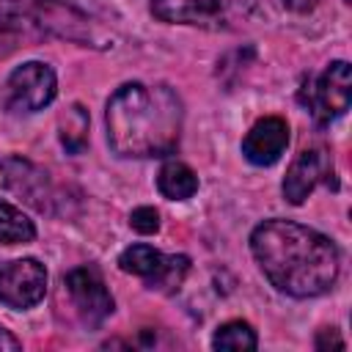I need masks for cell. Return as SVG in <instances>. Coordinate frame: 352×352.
Masks as SVG:
<instances>
[{"instance_id": "obj_1", "label": "cell", "mask_w": 352, "mask_h": 352, "mask_svg": "<svg viewBox=\"0 0 352 352\" xmlns=\"http://www.w3.org/2000/svg\"><path fill=\"white\" fill-rule=\"evenodd\" d=\"M250 253L264 278L280 294L297 300L330 292L341 270V256L330 236L280 217L264 220L253 228Z\"/></svg>"}, {"instance_id": "obj_2", "label": "cell", "mask_w": 352, "mask_h": 352, "mask_svg": "<svg viewBox=\"0 0 352 352\" xmlns=\"http://www.w3.org/2000/svg\"><path fill=\"white\" fill-rule=\"evenodd\" d=\"M184 104L165 85L124 82L107 99L104 126L107 143L118 157H165L179 146Z\"/></svg>"}, {"instance_id": "obj_3", "label": "cell", "mask_w": 352, "mask_h": 352, "mask_svg": "<svg viewBox=\"0 0 352 352\" xmlns=\"http://www.w3.org/2000/svg\"><path fill=\"white\" fill-rule=\"evenodd\" d=\"M58 94V77L52 66L41 60H28L16 66L3 85V104L11 113H38Z\"/></svg>"}, {"instance_id": "obj_4", "label": "cell", "mask_w": 352, "mask_h": 352, "mask_svg": "<svg viewBox=\"0 0 352 352\" xmlns=\"http://www.w3.org/2000/svg\"><path fill=\"white\" fill-rule=\"evenodd\" d=\"M308 107L319 124H330L333 118L344 116L352 102V69L346 60H333L324 72L305 88Z\"/></svg>"}, {"instance_id": "obj_5", "label": "cell", "mask_w": 352, "mask_h": 352, "mask_svg": "<svg viewBox=\"0 0 352 352\" xmlns=\"http://www.w3.org/2000/svg\"><path fill=\"white\" fill-rule=\"evenodd\" d=\"M47 294V270L36 258H14L0 267V302L28 311Z\"/></svg>"}, {"instance_id": "obj_6", "label": "cell", "mask_w": 352, "mask_h": 352, "mask_svg": "<svg viewBox=\"0 0 352 352\" xmlns=\"http://www.w3.org/2000/svg\"><path fill=\"white\" fill-rule=\"evenodd\" d=\"M0 173H3V184L19 195L25 204H30L33 209L38 212H52V204H55V192H52V182H50V173L44 168H38L36 162L19 157V154H11L0 162Z\"/></svg>"}, {"instance_id": "obj_7", "label": "cell", "mask_w": 352, "mask_h": 352, "mask_svg": "<svg viewBox=\"0 0 352 352\" xmlns=\"http://www.w3.org/2000/svg\"><path fill=\"white\" fill-rule=\"evenodd\" d=\"M66 289H69V297H72L77 314H80L82 322L91 324V327L102 324V322L113 314V308H116L113 294L107 292V286H104V280H102V275H99L96 267L82 264V267L69 270V275H66Z\"/></svg>"}, {"instance_id": "obj_8", "label": "cell", "mask_w": 352, "mask_h": 352, "mask_svg": "<svg viewBox=\"0 0 352 352\" xmlns=\"http://www.w3.org/2000/svg\"><path fill=\"white\" fill-rule=\"evenodd\" d=\"M38 25L44 36H58L69 38L82 47H102L99 41V28L88 14L74 8L72 3L63 0H38Z\"/></svg>"}, {"instance_id": "obj_9", "label": "cell", "mask_w": 352, "mask_h": 352, "mask_svg": "<svg viewBox=\"0 0 352 352\" xmlns=\"http://www.w3.org/2000/svg\"><path fill=\"white\" fill-rule=\"evenodd\" d=\"M322 182L336 187V170H333L330 154L324 148H302L292 160V165L283 176V198L292 206H300L314 192V187Z\"/></svg>"}, {"instance_id": "obj_10", "label": "cell", "mask_w": 352, "mask_h": 352, "mask_svg": "<svg viewBox=\"0 0 352 352\" xmlns=\"http://www.w3.org/2000/svg\"><path fill=\"white\" fill-rule=\"evenodd\" d=\"M47 38L38 25V0H0V55Z\"/></svg>"}, {"instance_id": "obj_11", "label": "cell", "mask_w": 352, "mask_h": 352, "mask_svg": "<svg viewBox=\"0 0 352 352\" xmlns=\"http://www.w3.org/2000/svg\"><path fill=\"white\" fill-rule=\"evenodd\" d=\"M289 146V124L280 116H264L258 118L250 132L242 138V154L248 162L267 168L275 165Z\"/></svg>"}, {"instance_id": "obj_12", "label": "cell", "mask_w": 352, "mask_h": 352, "mask_svg": "<svg viewBox=\"0 0 352 352\" xmlns=\"http://www.w3.org/2000/svg\"><path fill=\"white\" fill-rule=\"evenodd\" d=\"M148 8L168 25L220 28L226 19V0H151Z\"/></svg>"}, {"instance_id": "obj_13", "label": "cell", "mask_w": 352, "mask_h": 352, "mask_svg": "<svg viewBox=\"0 0 352 352\" xmlns=\"http://www.w3.org/2000/svg\"><path fill=\"white\" fill-rule=\"evenodd\" d=\"M157 190L168 201H187L198 192V176L190 165L179 160H168L157 173Z\"/></svg>"}, {"instance_id": "obj_14", "label": "cell", "mask_w": 352, "mask_h": 352, "mask_svg": "<svg viewBox=\"0 0 352 352\" xmlns=\"http://www.w3.org/2000/svg\"><path fill=\"white\" fill-rule=\"evenodd\" d=\"M58 138L69 154H80L88 146V110L74 102L58 118Z\"/></svg>"}, {"instance_id": "obj_15", "label": "cell", "mask_w": 352, "mask_h": 352, "mask_svg": "<svg viewBox=\"0 0 352 352\" xmlns=\"http://www.w3.org/2000/svg\"><path fill=\"white\" fill-rule=\"evenodd\" d=\"M162 261H165V253H160V250H154L151 245H143V242L140 245H129L118 256V267L124 272H129V275L143 278V280H151L160 272Z\"/></svg>"}, {"instance_id": "obj_16", "label": "cell", "mask_w": 352, "mask_h": 352, "mask_svg": "<svg viewBox=\"0 0 352 352\" xmlns=\"http://www.w3.org/2000/svg\"><path fill=\"white\" fill-rule=\"evenodd\" d=\"M33 236H36L33 220L22 209L0 201V242L3 245H25V242H33Z\"/></svg>"}, {"instance_id": "obj_17", "label": "cell", "mask_w": 352, "mask_h": 352, "mask_svg": "<svg viewBox=\"0 0 352 352\" xmlns=\"http://www.w3.org/2000/svg\"><path fill=\"white\" fill-rule=\"evenodd\" d=\"M212 346L214 349H231V352H250V349L258 346V336H256L250 322L231 319V322H226L214 330Z\"/></svg>"}, {"instance_id": "obj_18", "label": "cell", "mask_w": 352, "mask_h": 352, "mask_svg": "<svg viewBox=\"0 0 352 352\" xmlns=\"http://www.w3.org/2000/svg\"><path fill=\"white\" fill-rule=\"evenodd\" d=\"M187 270H190V258H187V256H165L160 272H157L151 280H146V286H148L151 292H154V289H157V292H176V289L182 286Z\"/></svg>"}, {"instance_id": "obj_19", "label": "cell", "mask_w": 352, "mask_h": 352, "mask_svg": "<svg viewBox=\"0 0 352 352\" xmlns=\"http://www.w3.org/2000/svg\"><path fill=\"white\" fill-rule=\"evenodd\" d=\"M129 226L138 234H157L160 231V212L154 206H138L129 214Z\"/></svg>"}, {"instance_id": "obj_20", "label": "cell", "mask_w": 352, "mask_h": 352, "mask_svg": "<svg viewBox=\"0 0 352 352\" xmlns=\"http://www.w3.org/2000/svg\"><path fill=\"white\" fill-rule=\"evenodd\" d=\"M314 346H316V349H327V346L344 349V338L338 336V330H336V327H324V330H319V336H316Z\"/></svg>"}, {"instance_id": "obj_21", "label": "cell", "mask_w": 352, "mask_h": 352, "mask_svg": "<svg viewBox=\"0 0 352 352\" xmlns=\"http://www.w3.org/2000/svg\"><path fill=\"white\" fill-rule=\"evenodd\" d=\"M283 6L289 11H294V14H308V11H314L319 6V0H283Z\"/></svg>"}, {"instance_id": "obj_22", "label": "cell", "mask_w": 352, "mask_h": 352, "mask_svg": "<svg viewBox=\"0 0 352 352\" xmlns=\"http://www.w3.org/2000/svg\"><path fill=\"white\" fill-rule=\"evenodd\" d=\"M22 344H19V338H14L3 324H0V352H16Z\"/></svg>"}]
</instances>
